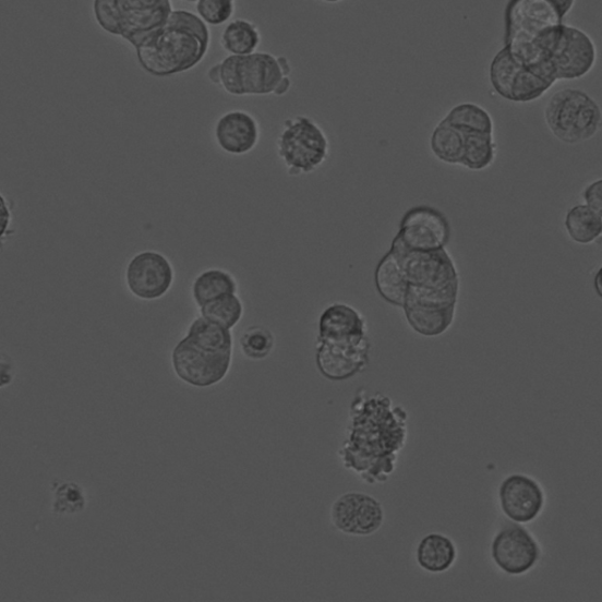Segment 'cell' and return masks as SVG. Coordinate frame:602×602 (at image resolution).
<instances>
[{
  "mask_svg": "<svg viewBox=\"0 0 602 602\" xmlns=\"http://www.w3.org/2000/svg\"><path fill=\"white\" fill-rule=\"evenodd\" d=\"M409 413L389 397L360 389L351 402L348 428L338 450L346 470L365 484H384L397 470L409 436Z\"/></svg>",
  "mask_w": 602,
  "mask_h": 602,
  "instance_id": "cell-1",
  "label": "cell"
},
{
  "mask_svg": "<svg viewBox=\"0 0 602 602\" xmlns=\"http://www.w3.org/2000/svg\"><path fill=\"white\" fill-rule=\"evenodd\" d=\"M209 40L208 27L198 14L173 10L167 23L146 35L134 49L146 72L170 77L201 64Z\"/></svg>",
  "mask_w": 602,
  "mask_h": 602,
  "instance_id": "cell-2",
  "label": "cell"
},
{
  "mask_svg": "<svg viewBox=\"0 0 602 602\" xmlns=\"http://www.w3.org/2000/svg\"><path fill=\"white\" fill-rule=\"evenodd\" d=\"M390 249L398 254L406 289L404 308H457L460 278L457 266L444 250L413 252L406 250L395 237Z\"/></svg>",
  "mask_w": 602,
  "mask_h": 602,
  "instance_id": "cell-3",
  "label": "cell"
},
{
  "mask_svg": "<svg viewBox=\"0 0 602 602\" xmlns=\"http://www.w3.org/2000/svg\"><path fill=\"white\" fill-rule=\"evenodd\" d=\"M564 23L565 17L550 0H509L505 13V48L541 77L545 51Z\"/></svg>",
  "mask_w": 602,
  "mask_h": 602,
  "instance_id": "cell-4",
  "label": "cell"
},
{
  "mask_svg": "<svg viewBox=\"0 0 602 602\" xmlns=\"http://www.w3.org/2000/svg\"><path fill=\"white\" fill-rule=\"evenodd\" d=\"M291 67L285 57L268 52L226 57L208 70L210 82L236 97L284 96L291 88Z\"/></svg>",
  "mask_w": 602,
  "mask_h": 602,
  "instance_id": "cell-5",
  "label": "cell"
},
{
  "mask_svg": "<svg viewBox=\"0 0 602 602\" xmlns=\"http://www.w3.org/2000/svg\"><path fill=\"white\" fill-rule=\"evenodd\" d=\"M545 122L554 137L578 145L595 137L602 124L599 104L581 89L565 88L549 99Z\"/></svg>",
  "mask_w": 602,
  "mask_h": 602,
  "instance_id": "cell-6",
  "label": "cell"
},
{
  "mask_svg": "<svg viewBox=\"0 0 602 602\" xmlns=\"http://www.w3.org/2000/svg\"><path fill=\"white\" fill-rule=\"evenodd\" d=\"M277 155L292 177L318 171L329 157L325 131L306 116L285 120L277 139Z\"/></svg>",
  "mask_w": 602,
  "mask_h": 602,
  "instance_id": "cell-7",
  "label": "cell"
},
{
  "mask_svg": "<svg viewBox=\"0 0 602 602\" xmlns=\"http://www.w3.org/2000/svg\"><path fill=\"white\" fill-rule=\"evenodd\" d=\"M172 11L171 0H96L101 27L133 47L167 23Z\"/></svg>",
  "mask_w": 602,
  "mask_h": 602,
  "instance_id": "cell-8",
  "label": "cell"
},
{
  "mask_svg": "<svg viewBox=\"0 0 602 602\" xmlns=\"http://www.w3.org/2000/svg\"><path fill=\"white\" fill-rule=\"evenodd\" d=\"M233 352L222 351L189 336L180 339L171 353V365L179 381L195 388L221 383L230 373Z\"/></svg>",
  "mask_w": 602,
  "mask_h": 602,
  "instance_id": "cell-9",
  "label": "cell"
},
{
  "mask_svg": "<svg viewBox=\"0 0 602 602\" xmlns=\"http://www.w3.org/2000/svg\"><path fill=\"white\" fill-rule=\"evenodd\" d=\"M595 63L597 48L592 38L580 28L564 24L547 56L555 81L580 80Z\"/></svg>",
  "mask_w": 602,
  "mask_h": 602,
  "instance_id": "cell-10",
  "label": "cell"
},
{
  "mask_svg": "<svg viewBox=\"0 0 602 602\" xmlns=\"http://www.w3.org/2000/svg\"><path fill=\"white\" fill-rule=\"evenodd\" d=\"M490 81L494 92L515 103H531L543 97L553 86L525 67L504 48L492 60Z\"/></svg>",
  "mask_w": 602,
  "mask_h": 602,
  "instance_id": "cell-11",
  "label": "cell"
},
{
  "mask_svg": "<svg viewBox=\"0 0 602 602\" xmlns=\"http://www.w3.org/2000/svg\"><path fill=\"white\" fill-rule=\"evenodd\" d=\"M371 341L369 336L318 340L315 346V365L330 382H345L364 372L370 364Z\"/></svg>",
  "mask_w": 602,
  "mask_h": 602,
  "instance_id": "cell-12",
  "label": "cell"
},
{
  "mask_svg": "<svg viewBox=\"0 0 602 602\" xmlns=\"http://www.w3.org/2000/svg\"><path fill=\"white\" fill-rule=\"evenodd\" d=\"M396 237L408 251H440L448 245L452 228L442 210L419 205L406 210Z\"/></svg>",
  "mask_w": 602,
  "mask_h": 602,
  "instance_id": "cell-13",
  "label": "cell"
},
{
  "mask_svg": "<svg viewBox=\"0 0 602 602\" xmlns=\"http://www.w3.org/2000/svg\"><path fill=\"white\" fill-rule=\"evenodd\" d=\"M176 270L161 252L154 250L134 254L127 266L125 281L129 291L141 300L155 301L173 288Z\"/></svg>",
  "mask_w": 602,
  "mask_h": 602,
  "instance_id": "cell-14",
  "label": "cell"
},
{
  "mask_svg": "<svg viewBox=\"0 0 602 602\" xmlns=\"http://www.w3.org/2000/svg\"><path fill=\"white\" fill-rule=\"evenodd\" d=\"M492 561L505 575L520 577L529 574L541 558V549L521 523H510L496 533L491 545Z\"/></svg>",
  "mask_w": 602,
  "mask_h": 602,
  "instance_id": "cell-15",
  "label": "cell"
},
{
  "mask_svg": "<svg viewBox=\"0 0 602 602\" xmlns=\"http://www.w3.org/2000/svg\"><path fill=\"white\" fill-rule=\"evenodd\" d=\"M330 521L344 534L368 537L382 529L385 511L374 496L360 492L344 493L334 502Z\"/></svg>",
  "mask_w": 602,
  "mask_h": 602,
  "instance_id": "cell-16",
  "label": "cell"
},
{
  "mask_svg": "<svg viewBox=\"0 0 602 602\" xmlns=\"http://www.w3.org/2000/svg\"><path fill=\"white\" fill-rule=\"evenodd\" d=\"M499 502L504 515L522 525L534 521L543 514L546 495L535 479L515 473L502 481Z\"/></svg>",
  "mask_w": 602,
  "mask_h": 602,
  "instance_id": "cell-17",
  "label": "cell"
},
{
  "mask_svg": "<svg viewBox=\"0 0 602 602\" xmlns=\"http://www.w3.org/2000/svg\"><path fill=\"white\" fill-rule=\"evenodd\" d=\"M214 134L216 144L224 154L246 156L261 142V125L250 112L232 110L218 118Z\"/></svg>",
  "mask_w": 602,
  "mask_h": 602,
  "instance_id": "cell-18",
  "label": "cell"
},
{
  "mask_svg": "<svg viewBox=\"0 0 602 602\" xmlns=\"http://www.w3.org/2000/svg\"><path fill=\"white\" fill-rule=\"evenodd\" d=\"M365 336H369V326L363 313L349 304H330L320 315L318 340H339Z\"/></svg>",
  "mask_w": 602,
  "mask_h": 602,
  "instance_id": "cell-19",
  "label": "cell"
},
{
  "mask_svg": "<svg viewBox=\"0 0 602 602\" xmlns=\"http://www.w3.org/2000/svg\"><path fill=\"white\" fill-rule=\"evenodd\" d=\"M458 550L455 541L442 533H430L419 541L416 559L421 569L441 575L455 565Z\"/></svg>",
  "mask_w": 602,
  "mask_h": 602,
  "instance_id": "cell-20",
  "label": "cell"
},
{
  "mask_svg": "<svg viewBox=\"0 0 602 602\" xmlns=\"http://www.w3.org/2000/svg\"><path fill=\"white\" fill-rule=\"evenodd\" d=\"M375 289L387 304L402 308L405 301L406 285L402 267L395 250L384 255L374 273Z\"/></svg>",
  "mask_w": 602,
  "mask_h": 602,
  "instance_id": "cell-21",
  "label": "cell"
},
{
  "mask_svg": "<svg viewBox=\"0 0 602 602\" xmlns=\"http://www.w3.org/2000/svg\"><path fill=\"white\" fill-rule=\"evenodd\" d=\"M230 293H238V282L229 270L222 268H207L192 281L191 296L198 309Z\"/></svg>",
  "mask_w": 602,
  "mask_h": 602,
  "instance_id": "cell-22",
  "label": "cell"
},
{
  "mask_svg": "<svg viewBox=\"0 0 602 602\" xmlns=\"http://www.w3.org/2000/svg\"><path fill=\"white\" fill-rule=\"evenodd\" d=\"M565 230L571 242L593 244L602 234V214L585 204L570 207L565 217Z\"/></svg>",
  "mask_w": 602,
  "mask_h": 602,
  "instance_id": "cell-23",
  "label": "cell"
},
{
  "mask_svg": "<svg viewBox=\"0 0 602 602\" xmlns=\"http://www.w3.org/2000/svg\"><path fill=\"white\" fill-rule=\"evenodd\" d=\"M402 310L406 321L416 334L426 338H435L446 334L454 325L457 308H404Z\"/></svg>",
  "mask_w": 602,
  "mask_h": 602,
  "instance_id": "cell-24",
  "label": "cell"
},
{
  "mask_svg": "<svg viewBox=\"0 0 602 602\" xmlns=\"http://www.w3.org/2000/svg\"><path fill=\"white\" fill-rule=\"evenodd\" d=\"M262 35L257 25L246 20H234L225 26L220 36L222 49L231 56L250 55L260 48Z\"/></svg>",
  "mask_w": 602,
  "mask_h": 602,
  "instance_id": "cell-25",
  "label": "cell"
},
{
  "mask_svg": "<svg viewBox=\"0 0 602 602\" xmlns=\"http://www.w3.org/2000/svg\"><path fill=\"white\" fill-rule=\"evenodd\" d=\"M462 134L463 149L460 167L471 171H484L492 167L496 158L493 133L462 132Z\"/></svg>",
  "mask_w": 602,
  "mask_h": 602,
  "instance_id": "cell-26",
  "label": "cell"
},
{
  "mask_svg": "<svg viewBox=\"0 0 602 602\" xmlns=\"http://www.w3.org/2000/svg\"><path fill=\"white\" fill-rule=\"evenodd\" d=\"M445 122L461 132L493 133L494 122L487 110L474 103H462L452 109Z\"/></svg>",
  "mask_w": 602,
  "mask_h": 602,
  "instance_id": "cell-27",
  "label": "cell"
},
{
  "mask_svg": "<svg viewBox=\"0 0 602 602\" xmlns=\"http://www.w3.org/2000/svg\"><path fill=\"white\" fill-rule=\"evenodd\" d=\"M430 147L436 159L449 165H460L463 134L443 119L431 134Z\"/></svg>",
  "mask_w": 602,
  "mask_h": 602,
  "instance_id": "cell-28",
  "label": "cell"
},
{
  "mask_svg": "<svg viewBox=\"0 0 602 602\" xmlns=\"http://www.w3.org/2000/svg\"><path fill=\"white\" fill-rule=\"evenodd\" d=\"M245 306L238 293L221 296L200 308V315L209 322L233 329L242 322Z\"/></svg>",
  "mask_w": 602,
  "mask_h": 602,
  "instance_id": "cell-29",
  "label": "cell"
},
{
  "mask_svg": "<svg viewBox=\"0 0 602 602\" xmlns=\"http://www.w3.org/2000/svg\"><path fill=\"white\" fill-rule=\"evenodd\" d=\"M240 350L253 361L267 359L276 349V336L263 325H252L244 329L239 339Z\"/></svg>",
  "mask_w": 602,
  "mask_h": 602,
  "instance_id": "cell-30",
  "label": "cell"
},
{
  "mask_svg": "<svg viewBox=\"0 0 602 602\" xmlns=\"http://www.w3.org/2000/svg\"><path fill=\"white\" fill-rule=\"evenodd\" d=\"M86 506L83 489L74 483H62L53 489V511L56 515H74Z\"/></svg>",
  "mask_w": 602,
  "mask_h": 602,
  "instance_id": "cell-31",
  "label": "cell"
},
{
  "mask_svg": "<svg viewBox=\"0 0 602 602\" xmlns=\"http://www.w3.org/2000/svg\"><path fill=\"white\" fill-rule=\"evenodd\" d=\"M236 0H198V17L207 25L228 23L234 14Z\"/></svg>",
  "mask_w": 602,
  "mask_h": 602,
  "instance_id": "cell-32",
  "label": "cell"
},
{
  "mask_svg": "<svg viewBox=\"0 0 602 602\" xmlns=\"http://www.w3.org/2000/svg\"><path fill=\"white\" fill-rule=\"evenodd\" d=\"M585 205L602 214V180L598 179L582 190Z\"/></svg>",
  "mask_w": 602,
  "mask_h": 602,
  "instance_id": "cell-33",
  "label": "cell"
},
{
  "mask_svg": "<svg viewBox=\"0 0 602 602\" xmlns=\"http://www.w3.org/2000/svg\"><path fill=\"white\" fill-rule=\"evenodd\" d=\"M10 220L11 216L9 207L2 195H0V239H2L7 233Z\"/></svg>",
  "mask_w": 602,
  "mask_h": 602,
  "instance_id": "cell-34",
  "label": "cell"
},
{
  "mask_svg": "<svg viewBox=\"0 0 602 602\" xmlns=\"http://www.w3.org/2000/svg\"><path fill=\"white\" fill-rule=\"evenodd\" d=\"M13 380V368L8 360L0 359V388L8 386Z\"/></svg>",
  "mask_w": 602,
  "mask_h": 602,
  "instance_id": "cell-35",
  "label": "cell"
},
{
  "mask_svg": "<svg viewBox=\"0 0 602 602\" xmlns=\"http://www.w3.org/2000/svg\"><path fill=\"white\" fill-rule=\"evenodd\" d=\"M550 2L561 11L565 19L576 4V0H550Z\"/></svg>",
  "mask_w": 602,
  "mask_h": 602,
  "instance_id": "cell-36",
  "label": "cell"
},
{
  "mask_svg": "<svg viewBox=\"0 0 602 602\" xmlns=\"http://www.w3.org/2000/svg\"><path fill=\"white\" fill-rule=\"evenodd\" d=\"M593 286L595 293L599 298L602 296V284H601V267L598 268L597 274L593 278Z\"/></svg>",
  "mask_w": 602,
  "mask_h": 602,
  "instance_id": "cell-37",
  "label": "cell"
},
{
  "mask_svg": "<svg viewBox=\"0 0 602 602\" xmlns=\"http://www.w3.org/2000/svg\"><path fill=\"white\" fill-rule=\"evenodd\" d=\"M323 2H326V3H339V2H341V0H323Z\"/></svg>",
  "mask_w": 602,
  "mask_h": 602,
  "instance_id": "cell-38",
  "label": "cell"
},
{
  "mask_svg": "<svg viewBox=\"0 0 602 602\" xmlns=\"http://www.w3.org/2000/svg\"><path fill=\"white\" fill-rule=\"evenodd\" d=\"M185 2H188V3H197L198 0H185Z\"/></svg>",
  "mask_w": 602,
  "mask_h": 602,
  "instance_id": "cell-39",
  "label": "cell"
}]
</instances>
